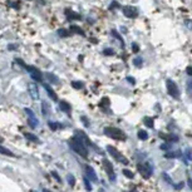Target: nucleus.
I'll use <instances>...</instances> for the list:
<instances>
[{
    "mask_svg": "<svg viewBox=\"0 0 192 192\" xmlns=\"http://www.w3.org/2000/svg\"><path fill=\"white\" fill-rule=\"evenodd\" d=\"M28 90H29L30 97L33 98V100H38L39 99V89H38V86L35 83H29Z\"/></svg>",
    "mask_w": 192,
    "mask_h": 192,
    "instance_id": "nucleus-9",
    "label": "nucleus"
},
{
    "mask_svg": "<svg viewBox=\"0 0 192 192\" xmlns=\"http://www.w3.org/2000/svg\"><path fill=\"white\" fill-rule=\"evenodd\" d=\"M107 151L109 152V153L116 158L117 161H119V162H122V163H124V165H128V160L127 158H124L122 155H121V152L118 151L117 148H114V147H112V146H108L107 147Z\"/></svg>",
    "mask_w": 192,
    "mask_h": 192,
    "instance_id": "nucleus-5",
    "label": "nucleus"
},
{
    "mask_svg": "<svg viewBox=\"0 0 192 192\" xmlns=\"http://www.w3.org/2000/svg\"><path fill=\"white\" fill-rule=\"evenodd\" d=\"M15 62L19 65H21L23 68H25V69L30 73V75H32V78L34 79V81H37V82H42L43 81V74H42V72L39 69H37V68H34V67H30V65H26L24 62H23L21 59H19V58H16Z\"/></svg>",
    "mask_w": 192,
    "mask_h": 192,
    "instance_id": "nucleus-2",
    "label": "nucleus"
},
{
    "mask_svg": "<svg viewBox=\"0 0 192 192\" xmlns=\"http://www.w3.org/2000/svg\"><path fill=\"white\" fill-rule=\"evenodd\" d=\"M132 50H133V53H138V50H139V47H138V44L133 43V44H132Z\"/></svg>",
    "mask_w": 192,
    "mask_h": 192,
    "instance_id": "nucleus-29",
    "label": "nucleus"
},
{
    "mask_svg": "<svg viewBox=\"0 0 192 192\" xmlns=\"http://www.w3.org/2000/svg\"><path fill=\"white\" fill-rule=\"evenodd\" d=\"M59 123H54V122H49V127H50V129H53V131H56L60 126H58Z\"/></svg>",
    "mask_w": 192,
    "mask_h": 192,
    "instance_id": "nucleus-27",
    "label": "nucleus"
},
{
    "mask_svg": "<svg viewBox=\"0 0 192 192\" xmlns=\"http://www.w3.org/2000/svg\"><path fill=\"white\" fill-rule=\"evenodd\" d=\"M0 155H4V156H9V157H14L15 155L11 151H9L8 148H5L4 146L0 144Z\"/></svg>",
    "mask_w": 192,
    "mask_h": 192,
    "instance_id": "nucleus-16",
    "label": "nucleus"
},
{
    "mask_svg": "<svg viewBox=\"0 0 192 192\" xmlns=\"http://www.w3.org/2000/svg\"><path fill=\"white\" fill-rule=\"evenodd\" d=\"M123 174H124V176H126L127 178H131V180L134 177L133 172H132V171H129V169H123Z\"/></svg>",
    "mask_w": 192,
    "mask_h": 192,
    "instance_id": "nucleus-22",
    "label": "nucleus"
},
{
    "mask_svg": "<svg viewBox=\"0 0 192 192\" xmlns=\"http://www.w3.org/2000/svg\"><path fill=\"white\" fill-rule=\"evenodd\" d=\"M186 26H187V28H190V29H192V21L190 20H187V21H186Z\"/></svg>",
    "mask_w": 192,
    "mask_h": 192,
    "instance_id": "nucleus-35",
    "label": "nucleus"
},
{
    "mask_svg": "<svg viewBox=\"0 0 192 192\" xmlns=\"http://www.w3.org/2000/svg\"><path fill=\"white\" fill-rule=\"evenodd\" d=\"M167 90H168V94L171 95L172 98H178L180 97V90H178V87H177V84L174 83L173 81H171V79H167Z\"/></svg>",
    "mask_w": 192,
    "mask_h": 192,
    "instance_id": "nucleus-4",
    "label": "nucleus"
},
{
    "mask_svg": "<svg viewBox=\"0 0 192 192\" xmlns=\"http://www.w3.org/2000/svg\"><path fill=\"white\" fill-rule=\"evenodd\" d=\"M70 32L75 33V34H81V35H84L83 29H81V28L77 26V25H72V26H70Z\"/></svg>",
    "mask_w": 192,
    "mask_h": 192,
    "instance_id": "nucleus-19",
    "label": "nucleus"
},
{
    "mask_svg": "<svg viewBox=\"0 0 192 192\" xmlns=\"http://www.w3.org/2000/svg\"><path fill=\"white\" fill-rule=\"evenodd\" d=\"M144 124L147 127H149V128H153V118H151V117H146L144 119H143Z\"/></svg>",
    "mask_w": 192,
    "mask_h": 192,
    "instance_id": "nucleus-20",
    "label": "nucleus"
},
{
    "mask_svg": "<svg viewBox=\"0 0 192 192\" xmlns=\"http://www.w3.org/2000/svg\"><path fill=\"white\" fill-rule=\"evenodd\" d=\"M165 157L166 158H177V157H181V153L180 152H167Z\"/></svg>",
    "mask_w": 192,
    "mask_h": 192,
    "instance_id": "nucleus-21",
    "label": "nucleus"
},
{
    "mask_svg": "<svg viewBox=\"0 0 192 192\" xmlns=\"http://www.w3.org/2000/svg\"><path fill=\"white\" fill-rule=\"evenodd\" d=\"M133 63H134L136 65H141V63H142V59H141V58H136Z\"/></svg>",
    "mask_w": 192,
    "mask_h": 192,
    "instance_id": "nucleus-33",
    "label": "nucleus"
},
{
    "mask_svg": "<svg viewBox=\"0 0 192 192\" xmlns=\"http://www.w3.org/2000/svg\"><path fill=\"white\" fill-rule=\"evenodd\" d=\"M25 138L28 141H32V142H39V138L33 133H25Z\"/></svg>",
    "mask_w": 192,
    "mask_h": 192,
    "instance_id": "nucleus-18",
    "label": "nucleus"
},
{
    "mask_svg": "<svg viewBox=\"0 0 192 192\" xmlns=\"http://www.w3.org/2000/svg\"><path fill=\"white\" fill-rule=\"evenodd\" d=\"M100 104L102 106H109V99L108 98H103L102 102H100Z\"/></svg>",
    "mask_w": 192,
    "mask_h": 192,
    "instance_id": "nucleus-32",
    "label": "nucleus"
},
{
    "mask_svg": "<svg viewBox=\"0 0 192 192\" xmlns=\"http://www.w3.org/2000/svg\"><path fill=\"white\" fill-rule=\"evenodd\" d=\"M137 169L144 178H149L151 177L152 168H151L149 165H147V163H139V165H137Z\"/></svg>",
    "mask_w": 192,
    "mask_h": 192,
    "instance_id": "nucleus-6",
    "label": "nucleus"
},
{
    "mask_svg": "<svg viewBox=\"0 0 192 192\" xmlns=\"http://www.w3.org/2000/svg\"><path fill=\"white\" fill-rule=\"evenodd\" d=\"M123 14L127 18L134 19L138 16V9L136 7H132V5H127V7H123Z\"/></svg>",
    "mask_w": 192,
    "mask_h": 192,
    "instance_id": "nucleus-7",
    "label": "nucleus"
},
{
    "mask_svg": "<svg viewBox=\"0 0 192 192\" xmlns=\"http://www.w3.org/2000/svg\"><path fill=\"white\" fill-rule=\"evenodd\" d=\"M42 109H43V114L47 116V114H48V111H49L48 104H47V103H42Z\"/></svg>",
    "mask_w": 192,
    "mask_h": 192,
    "instance_id": "nucleus-28",
    "label": "nucleus"
},
{
    "mask_svg": "<svg viewBox=\"0 0 192 192\" xmlns=\"http://www.w3.org/2000/svg\"><path fill=\"white\" fill-rule=\"evenodd\" d=\"M68 181H69V185L70 186H74L75 185V178L73 174H68Z\"/></svg>",
    "mask_w": 192,
    "mask_h": 192,
    "instance_id": "nucleus-26",
    "label": "nucleus"
},
{
    "mask_svg": "<svg viewBox=\"0 0 192 192\" xmlns=\"http://www.w3.org/2000/svg\"><path fill=\"white\" fill-rule=\"evenodd\" d=\"M103 53L106 55H113V54H114V50H113V49H104Z\"/></svg>",
    "mask_w": 192,
    "mask_h": 192,
    "instance_id": "nucleus-30",
    "label": "nucleus"
},
{
    "mask_svg": "<svg viewBox=\"0 0 192 192\" xmlns=\"http://www.w3.org/2000/svg\"><path fill=\"white\" fill-rule=\"evenodd\" d=\"M127 81H128V82H131L132 84H134V83H136V81H134V78H132V77H128V78H127Z\"/></svg>",
    "mask_w": 192,
    "mask_h": 192,
    "instance_id": "nucleus-37",
    "label": "nucleus"
},
{
    "mask_svg": "<svg viewBox=\"0 0 192 192\" xmlns=\"http://www.w3.org/2000/svg\"><path fill=\"white\" fill-rule=\"evenodd\" d=\"M77 134H79V136H81V137L83 138V141H84V142H86V143H88V146H90V147H94V144H93V142H92V141H90L88 137H87V136L86 134H84L82 131H77L75 132Z\"/></svg>",
    "mask_w": 192,
    "mask_h": 192,
    "instance_id": "nucleus-15",
    "label": "nucleus"
},
{
    "mask_svg": "<svg viewBox=\"0 0 192 192\" xmlns=\"http://www.w3.org/2000/svg\"><path fill=\"white\" fill-rule=\"evenodd\" d=\"M15 48H16L15 45H10V47H9V49H10V50H13V49H15Z\"/></svg>",
    "mask_w": 192,
    "mask_h": 192,
    "instance_id": "nucleus-40",
    "label": "nucleus"
},
{
    "mask_svg": "<svg viewBox=\"0 0 192 192\" xmlns=\"http://www.w3.org/2000/svg\"><path fill=\"white\" fill-rule=\"evenodd\" d=\"M104 134L108 136V137L113 138V139H118V141H124L126 139V134L123 131H121L119 128L116 127H107L104 128Z\"/></svg>",
    "mask_w": 192,
    "mask_h": 192,
    "instance_id": "nucleus-3",
    "label": "nucleus"
},
{
    "mask_svg": "<svg viewBox=\"0 0 192 192\" xmlns=\"http://www.w3.org/2000/svg\"><path fill=\"white\" fill-rule=\"evenodd\" d=\"M103 165H104V168H106V172L108 173V176L112 181L116 180V174H114V169H113V165L108 161V160H103Z\"/></svg>",
    "mask_w": 192,
    "mask_h": 192,
    "instance_id": "nucleus-8",
    "label": "nucleus"
},
{
    "mask_svg": "<svg viewBox=\"0 0 192 192\" xmlns=\"http://www.w3.org/2000/svg\"><path fill=\"white\" fill-rule=\"evenodd\" d=\"M25 113L28 114V121H29V124L33 127V128H35L38 124H39V121H38V118L34 116V113H33V111L32 109H28V108H25Z\"/></svg>",
    "mask_w": 192,
    "mask_h": 192,
    "instance_id": "nucleus-10",
    "label": "nucleus"
},
{
    "mask_svg": "<svg viewBox=\"0 0 192 192\" xmlns=\"http://www.w3.org/2000/svg\"><path fill=\"white\" fill-rule=\"evenodd\" d=\"M137 136L141 141H146L147 138H148V134H147V132L143 131V129H139V131L137 132Z\"/></svg>",
    "mask_w": 192,
    "mask_h": 192,
    "instance_id": "nucleus-17",
    "label": "nucleus"
},
{
    "mask_svg": "<svg viewBox=\"0 0 192 192\" xmlns=\"http://www.w3.org/2000/svg\"><path fill=\"white\" fill-rule=\"evenodd\" d=\"M58 34L60 37H67V35H69V32H68L67 29H63V28H62V29H58Z\"/></svg>",
    "mask_w": 192,
    "mask_h": 192,
    "instance_id": "nucleus-23",
    "label": "nucleus"
},
{
    "mask_svg": "<svg viewBox=\"0 0 192 192\" xmlns=\"http://www.w3.org/2000/svg\"><path fill=\"white\" fill-rule=\"evenodd\" d=\"M65 14H67V18L69 19V20H77V19H81V15L74 13V11H72L69 9H67L65 10Z\"/></svg>",
    "mask_w": 192,
    "mask_h": 192,
    "instance_id": "nucleus-12",
    "label": "nucleus"
},
{
    "mask_svg": "<svg viewBox=\"0 0 192 192\" xmlns=\"http://www.w3.org/2000/svg\"><path fill=\"white\" fill-rule=\"evenodd\" d=\"M84 183H86V188H87L88 191H90V190H92V186H90V183H89V181L87 180V177L84 178Z\"/></svg>",
    "mask_w": 192,
    "mask_h": 192,
    "instance_id": "nucleus-31",
    "label": "nucleus"
},
{
    "mask_svg": "<svg viewBox=\"0 0 192 192\" xmlns=\"http://www.w3.org/2000/svg\"><path fill=\"white\" fill-rule=\"evenodd\" d=\"M44 88H45V90H47V93H48V95L50 98H52L53 100H58V97H56V94H55L54 90L52 89V87L48 86V84H44Z\"/></svg>",
    "mask_w": 192,
    "mask_h": 192,
    "instance_id": "nucleus-13",
    "label": "nucleus"
},
{
    "mask_svg": "<svg viewBox=\"0 0 192 192\" xmlns=\"http://www.w3.org/2000/svg\"><path fill=\"white\" fill-rule=\"evenodd\" d=\"M69 144H70V147H72V149L74 151V152H77L78 155H81L82 157L86 158V157L88 156V151H87L86 144H84V143L82 142V139H79L78 137H73V138H70V139H69Z\"/></svg>",
    "mask_w": 192,
    "mask_h": 192,
    "instance_id": "nucleus-1",
    "label": "nucleus"
},
{
    "mask_svg": "<svg viewBox=\"0 0 192 192\" xmlns=\"http://www.w3.org/2000/svg\"><path fill=\"white\" fill-rule=\"evenodd\" d=\"M0 142H3V138L1 137H0Z\"/></svg>",
    "mask_w": 192,
    "mask_h": 192,
    "instance_id": "nucleus-42",
    "label": "nucleus"
},
{
    "mask_svg": "<svg viewBox=\"0 0 192 192\" xmlns=\"http://www.w3.org/2000/svg\"><path fill=\"white\" fill-rule=\"evenodd\" d=\"M82 121H83L84 123H86V124H84V126H87V127L89 126V121H87V119H86V117H82Z\"/></svg>",
    "mask_w": 192,
    "mask_h": 192,
    "instance_id": "nucleus-36",
    "label": "nucleus"
},
{
    "mask_svg": "<svg viewBox=\"0 0 192 192\" xmlns=\"http://www.w3.org/2000/svg\"><path fill=\"white\" fill-rule=\"evenodd\" d=\"M59 107H60V109L63 111V112H65V113H70L72 112V107L69 106V103H67V102H64V100L60 102Z\"/></svg>",
    "mask_w": 192,
    "mask_h": 192,
    "instance_id": "nucleus-14",
    "label": "nucleus"
},
{
    "mask_svg": "<svg viewBox=\"0 0 192 192\" xmlns=\"http://www.w3.org/2000/svg\"><path fill=\"white\" fill-rule=\"evenodd\" d=\"M187 84H188V88H190V89H192V81H191V82H188Z\"/></svg>",
    "mask_w": 192,
    "mask_h": 192,
    "instance_id": "nucleus-39",
    "label": "nucleus"
},
{
    "mask_svg": "<svg viewBox=\"0 0 192 192\" xmlns=\"http://www.w3.org/2000/svg\"><path fill=\"white\" fill-rule=\"evenodd\" d=\"M86 171H87V176L90 181H93V182H97L98 181V177H97V174H95V171L93 169L92 166H86Z\"/></svg>",
    "mask_w": 192,
    "mask_h": 192,
    "instance_id": "nucleus-11",
    "label": "nucleus"
},
{
    "mask_svg": "<svg viewBox=\"0 0 192 192\" xmlns=\"http://www.w3.org/2000/svg\"><path fill=\"white\" fill-rule=\"evenodd\" d=\"M43 192H50V191H48V190H44V191H43Z\"/></svg>",
    "mask_w": 192,
    "mask_h": 192,
    "instance_id": "nucleus-41",
    "label": "nucleus"
},
{
    "mask_svg": "<svg viewBox=\"0 0 192 192\" xmlns=\"http://www.w3.org/2000/svg\"><path fill=\"white\" fill-rule=\"evenodd\" d=\"M53 176H54V177H55L56 180H58V181H60V177H59V176H58V174H56L55 172H53Z\"/></svg>",
    "mask_w": 192,
    "mask_h": 192,
    "instance_id": "nucleus-38",
    "label": "nucleus"
},
{
    "mask_svg": "<svg viewBox=\"0 0 192 192\" xmlns=\"http://www.w3.org/2000/svg\"><path fill=\"white\" fill-rule=\"evenodd\" d=\"M186 72H187L188 75H192V67H187V69H186Z\"/></svg>",
    "mask_w": 192,
    "mask_h": 192,
    "instance_id": "nucleus-34",
    "label": "nucleus"
},
{
    "mask_svg": "<svg viewBox=\"0 0 192 192\" xmlns=\"http://www.w3.org/2000/svg\"><path fill=\"white\" fill-rule=\"evenodd\" d=\"M72 86H73V88H75V89H82L83 88V83L82 82H73Z\"/></svg>",
    "mask_w": 192,
    "mask_h": 192,
    "instance_id": "nucleus-25",
    "label": "nucleus"
},
{
    "mask_svg": "<svg viewBox=\"0 0 192 192\" xmlns=\"http://www.w3.org/2000/svg\"><path fill=\"white\" fill-rule=\"evenodd\" d=\"M47 78L49 79L50 82H53V83H58V78H55V77L52 74V73H48V74H47Z\"/></svg>",
    "mask_w": 192,
    "mask_h": 192,
    "instance_id": "nucleus-24",
    "label": "nucleus"
}]
</instances>
